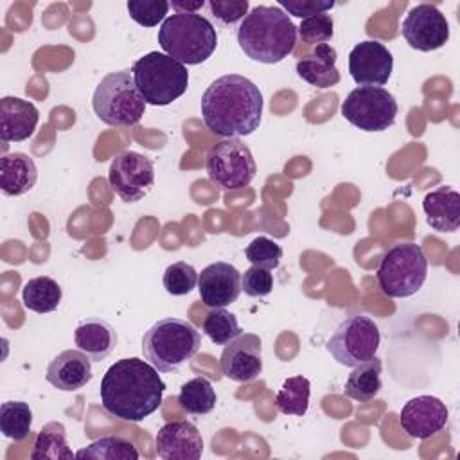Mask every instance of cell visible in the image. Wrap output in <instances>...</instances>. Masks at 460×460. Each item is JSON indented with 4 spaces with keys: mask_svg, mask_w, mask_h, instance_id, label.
I'll list each match as a JSON object with an SVG mask.
<instances>
[{
    "mask_svg": "<svg viewBox=\"0 0 460 460\" xmlns=\"http://www.w3.org/2000/svg\"><path fill=\"white\" fill-rule=\"evenodd\" d=\"M40 120L38 108L20 97L0 99V137L2 142H23L36 131Z\"/></svg>",
    "mask_w": 460,
    "mask_h": 460,
    "instance_id": "20",
    "label": "cell"
},
{
    "mask_svg": "<svg viewBox=\"0 0 460 460\" xmlns=\"http://www.w3.org/2000/svg\"><path fill=\"white\" fill-rule=\"evenodd\" d=\"M92 106L104 124L115 128L135 126L146 111V101L135 84L131 70L104 75L93 92Z\"/></svg>",
    "mask_w": 460,
    "mask_h": 460,
    "instance_id": "7",
    "label": "cell"
},
{
    "mask_svg": "<svg viewBox=\"0 0 460 460\" xmlns=\"http://www.w3.org/2000/svg\"><path fill=\"white\" fill-rule=\"evenodd\" d=\"M203 332L210 338L212 343L226 345L235 336H239L243 331H241L234 313L226 311L225 307H216L205 316Z\"/></svg>",
    "mask_w": 460,
    "mask_h": 460,
    "instance_id": "32",
    "label": "cell"
},
{
    "mask_svg": "<svg viewBox=\"0 0 460 460\" xmlns=\"http://www.w3.org/2000/svg\"><path fill=\"white\" fill-rule=\"evenodd\" d=\"M93 377L92 359L83 350L68 349L59 352L47 367L45 379L61 392H75Z\"/></svg>",
    "mask_w": 460,
    "mask_h": 460,
    "instance_id": "19",
    "label": "cell"
},
{
    "mask_svg": "<svg viewBox=\"0 0 460 460\" xmlns=\"http://www.w3.org/2000/svg\"><path fill=\"white\" fill-rule=\"evenodd\" d=\"M381 374H383V363L377 356H374L365 363L356 365L345 381V388H343L345 395L359 402H367L374 399L383 386Z\"/></svg>",
    "mask_w": 460,
    "mask_h": 460,
    "instance_id": "25",
    "label": "cell"
},
{
    "mask_svg": "<svg viewBox=\"0 0 460 460\" xmlns=\"http://www.w3.org/2000/svg\"><path fill=\"white\" fill-rule=\"evenodd\" d=\"M334 5H336L334 2H320V0H279L280 9H286L289 14L302 20L320 13H327Z\"/></svg>",
    "mask_w": 460,
    "mask_h": 460,
    "instance_id": "39",
    "label": "cell"
},
{
    "mask_svg": "<svg viewBox=\"0 0 460 460\" xmlns=\"http://www.w3.org/2000/svg\"><path fill=\"white\" fill-rule=\"evenodd\" d=\"M447 417L449 411L438 397L417 395L401 408L399 422L408 437L424 440L442 431L447 424Z\"/></svg>",
    "mask_w": 460,
    "mask_h": 460,
    "instance_id": "16",
    "label": "cell"
},
{
    "mask_svg": "<svg viewBox=\"0 0 460 460\" xmlns=\"http://www.w3.org/2000/svg\"><path fill=\"white\" fill-rule=\"evenodd\" d=\"M379 341V327L370 316L350 314L336 327L325 349L340 365L354 368L376 356Z\"/></svg>",
    "mask_w": 460,
    "mask_h": 460,
    "instance_id": "9",
    "label": "cell"
},
{
    "mask_svg": "<svg viewBox=\"0 0 460 460\" xmlns=\"http://www.w3.org/2000/svg\"><path fill=\"white\" fill-rule=\"evenodd\" d=\"M164 390L165 383L151 363L138 358H124L104 372L101 402L110 415L128 422H140L160 408Z\"/></svg>",
    "mask_w": 460,
    "mask_h": 460,
    "instance_id": "1",
    "label": "cell"
},
{
    "mask_svg": "<svg viewBox=\"0 0 460 460\" xmlns=\"http://www.w3.org/2000/svg\"><path fill=\"white\" fill-rule=\"evenodd\" d=\"M129 16L144 27L158 25L169 13L171 4L165 0H129L126 4Z\"/></svg>",
    "mask_w": 460,
    "mask_h": 460,
    "instance_id": "35",
    "label": "cell"
},
{
    "mask_svg": "<svg viewBox=\"0 0 460 460\" xmlns=\"http://www.w3.org/2000/svg\"><path fill=\"white\" fill-rule=\"evenodd\" d=\"M158 43L164 54L181 65H199L214 54L217 32L214 25L198 13H174L162 22Z\"/></svg>",
    "mask_w": 460,
    "mask_h": 460,
    "instance_id": "4",
    "label": "cell"
},
{
    "mask_svg": "<svg viewBox=\"0 0 460 460\" xmlns=\"http://www.w3.org/2000/svg\"><path fill=\"white\" fill-rule=\"evenodd\" d=\"M241 289L253 298H262L271 293L273 289V275L270 270L259 268V266H250L243 275H241Z\"/></svg>",
    "mask_w": 460,
    "mask_h": 460,
    "instance_id": "37",
    "label": "cell"
},
{
    "mask_svg": "<svg viewBox=\"0 0 460 460\" xmlns=\"http://www.w3.org/2000/svg\"><path fill=\"white\" fill-rule=\"evenodd\" d=\"M377 284L386 296L408 298L428 277V259L415 243H397L386 250L377 268Z\"/></svg>",
    "mask_w": 460,
    "mask_h": 460,
    "instance_id": "8",
    "label": "cell"
},
{
    "mask_svg": "<svg viewBox=\"0 0 460 460\" xmlns=\"http://www.w3.org/2000/svg\"><path fill=\"white\" fill-rule=\"evenodd\" d=\"M237 43L250 59L275 65L293 52L296 27L279 5H257L241 22Z\"/></svg>",
    "mask_w": 460,
    "mask_h": 460,
    "instance_id": "3",
    "label": "cell"
},
{
    "mask_svg": "<svg viewBox=\"0 0 460 460\" xmlns=\"http://www.w3.org/2000/svg\"><path fill=\"white\" fill-rule=\"evenodd\" d=\"M198 284V271L185 261L172 262L164 271V288L172 296L190 293Z\"/></svg>",
    "mask_w": 460,
    "mask_h": 460,
    "instance_id": "33",
    "label": "cell"
},
{
    "mask_svg": "<svg viewBox=\"0 0 460 460\" xmlns=\"http://www.w3.org/2000/svg\"><path fill=\"white\" fill-rule=\"evenodd\" d=\"M74 341L92 361H104L117 347V331L101 318H86L74 331Z\"/></svg>",
    "mask_w": 460,
    "mask_h": 460,
    "instance_id": "22",
    "label": "cell"
},
{
    "mask_svg": "<svg viewBox=\"0 0 460 460\" xmlns=\"http://www.w3.org/2000/svg\"><path fill=\"white\" fill-rule=\"evenodd\" d=\"M311 383L304 376L288 377L277 392L275 404L284 415H304L309 408Z\"/></svg>",
    "mask_w": 460,
    "mask_h": 460,
    "instance_id": "30",
    "label": "cell"
},
{
    "mask_svg": "<svg viewBox=\"0 0 460 460\" xmlns=\"http://www.w3.org/2000/svg\"><path fill=\"white\" fill-rule=\"evenodd\" d=\"M178 402L189 415H207L216 408L217 395L207 377H194L181 386Z\"/></svg>",
    "mask_w": 460,
    "mask_h": 460,
    "instance_id": "28",
    "label": "cell"
},
{
    "mask_svg": "<svg viewBox=\"0 0 460 460\" xmlns=\"http://www.w3.org/2000/svg\"><path fill=\"white\" fill-rule=\"evenodd\" d=\"M401 31L406 43L420 52L437 50L449 40V23L446 16L431 4H419L411 7Z\"/></svg>",
    "mask_w": 460,
    "mask_h": 460,
    "instance_id": "13",
    "label": "cell"
},
{
    "mask_svg": "<svg viewBox=\"0 0 460 460\" xmlns=\"http://www.w3.org/2000/svg\"><path fill=\"white\" fill-rule=\"evenodd\" d=\"M262 93L255 83L239 74L212 81L201 95L205 126L225 138L252 135L262 119Z\"/></svg>",
    "mask_w": 460,
    "mask_h": 460,
    "instance_id": "2",
    "label": "cell"
},
{
    "mask_svg": "<svg viewBox=\"0 0 460 460\" xmlns=\"http://www.w3.org/2000/svg\"><path fill=\"white\" fill-rule=\"evenodd\" d=\"M201 345L196 327L181 318H162L142 338L144 358L158 372H176Z\"/></svg>",
    "mask_w": 460,
    "mask_h": 460,
    "instance_id": "5",
    "label": "cell"
},
{
    "mask_svg": "<svg viewBox=\"0 0 460 460\" xmlns=\"http://www.w3.org/2000/svg\"><path fill=\"white\" fill-rule=\"evenodd\" d=\"M397 101L383 86H358L341 102V115L363 131H385L394 126Z\"/></svg>",
    "mask_w": 460,
    "mask_h": 460,
    "instance_id": "11",
    "label": "cell"
},
{
    "mask_svg": "<svg viewBox=\"0 0 460 460\" xmlns=\"http://www.w3.org/2000/svg\"><path fill=\"white\" fill-rule=\"evenodd\" d=\"M155 444L158 456L164 460H198L203 453L201 433L189 420L164 424L155 437Z\"/></svg>",
    "mask_w": 460,
    "mask_h": 460,
    "instance_id": "18",
    "label": "cell"
},
{
    "mask_svg": "<svg viewBox=\"0 0 460 460\" xmlns=\"http://www.w3.org/2000/svg\"><path fill=\"white\" fill-rule=\"evenodd\" d=\"M219 367L225 377L248 383L262 372V341L257 334L241 332L221 352Z\"/></svg>",
    "mask_w": 460,
    "mask_h": 460,
    "instance_id": "14",
    "label": "cell"
},
{
    "mask_svg": "<svg viewBox=\"0 0 460 460\" xmlns=\"http://www.w3.org/2000/svg\"><path fill=\"white\" fill-rule=\"evenodd\" d=\"M75 453L68 447L66 431L61 422H47L34 442L31 458L32 460H70Z\"/></svg>",
    "mask_w": 460,
    "mask_h": 460,
    "instance_id": "27",
    "label": "cell"
},
{
    "mask_svg": "<svg viewBox=\"0 0 460 460\" xmlns=\"http://www.w3.org/2000/svg\"><path fill=\"white\" fill-rule=\"evenodd\" d=\"M63 298L61 286L52 277H34L23 284L22 300L29 311L34 313H52L58 309Z\"/></svg>",
    "mask_w": 460,
    "mask_h": 460,
    "instance_id": "26",
    "label": "cell"
},
{
    "mask_svg": "<svg viewBox=\"0 0 460 460\" xmlns=\"http://www.w3.org/2000/svg\"><path fill=\"white\" fill-rule=\"evenodd\" d=\"M257 165L250 147L239 138L214 144L207 155V174L212 183L225 190H239L252 183Z\"/></svg>",
    "mask_w": 460,
    "mask_h": 460,
    "instance_id": "10",
    "label": "cell"
},
{
    "mask_svg": "<svg viewBox=\"0 0 460 460\" xmlns=\"http://www.w3.org/2000/svg\"><path fill=\"white\" fill-rule=\"evenodd\" d=\"M422 210L428 225L437 232H455L460 226V194L447 185L428 192Z\"/></svg>",
    "mask_w": 460,
    "mask_h": 460,
    "instance_id": "21",
    "label": "cell"
},
{
    "mask_svg": "<svg viewBox=\"0 0 460 460\" xmlns=\"http://www.w3.org/2000/svg\"><path fill=\"white\" fill-rule=\"evenodd\" d=\"M203 0H198V2H172L171 5L176 9V13H196V9L203 7Z\"/></svg>",
    "mask_w": 460,
    "mask_h": 460,
    "instance_id": "40",
    "label": "cell"
},
{
    "mask_svg": "<svg viewBox=\"0 0 460 460\" xmlns=\"http://www.w3.org/2000/svg\"><path fill=\"white\" fill-rule=\"evenodd\" d=\"M336 59V49L329 43H320L307 58L296 61V74L311 86L331 88L340 83Z\"/></svg>",
    "mask_w": 460,
    "mask_h": 460,
    "instance_id": "23",
    "label": "cell"
},
{
    "mask_svg": "<svg viewBox=\"0 0 460 460\" xmlns=\"http://www.w3.org/2000/svg\"><path fill=\"white\" fill-rule=\"evenodd\" d=\"M394 68L392 52L376 40L358 43L349 54V72L359 86H383Z\"/></svg>",
    "mask_w": 460,
    "mask_h": 460,
    "instance_id": "15",
    "label": "cell"
},
{
    "mask_svg": "<svg viewBox=\"0 0 460 460\" xmlns=\"http://www.w3.org/2000/svg\"><path fill=\"white\" fill-rule=\"evenodd\" d=\"M208 7L212 14L225 25L239 22L244 14H248V0H210Z\"/></svg>",
    "mask_w": 460,
    "mask_h": 460,
    "instance_id": "38",
    "label": "cell"
},
{
    "mask_svg": "<svg viewBox=\"0 0 460 460\" xmlns=\"http://www.w3.org/2000/svg\"><path fill=\"white\" fill-rule=\"evenodd\" d=\"M131 74L146 104L167 106L187 92V66L164 52H147L138 58Z\"/></svg>",
    "mask_w": 460,
    "mask_h": 460,
    "instance_id": "6",
    "label": "cell"
},
{
    "mask_svg": "<svg viewBox=\"0 0 460 460\" xmlns=\"http://www.w3.org/2000/svg\"><path fill=\"white\" fill-rule=\"evenodd\" d=\"M198 291L207 307H226L241 293V273L230 262H212L198 275Z\"/></svg>",
    "mask_w": 460,
    "mask_h": 460,
    "instance_id": "17",
    "label": "cell"
},
{
    "mask_svg": "<svg viewBox=\"0 0 460 460\" xmlns=\"http://www.w3.org/2000/svg\"><path fill=\"white\" fill-rule=\"evenodd\" d=\"M77 458L95 460H138V449L124 437L106 435L75 453Z\"/></svg>",
    "mask_w": 460,
    "mask_h": 460,
    "instance_id": "29",
    "label": "cell"
},
{
    "mask_svg": "<svg viewBox=\"0 0 460 460\" xmlns=\"http://www.w3.org/2000/svg\"><path fill=\"white\" fill-rule=\"evenodd\" d=\"M244 255L252 262V266H259L264 270H275L280 264L282 248L273 239L259 235L246 246Z\"/></svg>",
    "mask_w": 460,
    "mask_h": 460,
    "instance_id": "34",
    "label": "cell"
},
{
    "mask_svg": "<svg viewBox=\"0 0 460 460\" xmlns=\"http://www.w3.org/2000/svg\"><path fill=\"white\" fill-rule=\"evenodd\" d=\"M38 180L34 160L20 151L0 158V187L5 196H22L29 192Z\"/></svg>",
    "mask_w": 460,
    "mask_h": 460,
    "instance_id": "24",
    "label": "cell"
},
{
    "mask_svg": "<svg viewBox=\"0 0 460 460\" xmlns=\"http://www.w3.org/2000/svg\"><path fill=\"white\" fill-rule=\"evenodd\" d=\"M296 32L300 34L302 41H305V43H316V45L325 43L334 34L332 16L327 13H320L311 18H305L296 27Z\"/></svg>",
    "mask_w": 460,
    "mask_h": 460,
    "instance_id": "36",
    "label": "cell"
},
{
    "mask_svg": "<svg viewBox=\"0 0 460 460\" xmlns=\"http://www.w3.org/2000/svg\"><path fill=\"white\" fill-rule=\"evenodd\" d=\"M32 410L23 401H5L0 406V431L4 437L20 442L29 437Z\"/></svg>",
    "mask_w": 460,
    "mask_h": 460,
    "instance_id": "31",
    "label": "cell"
},
{
    "mask_svg": "<svg viewBox=\"0 0 460 460\" xmlns=\"http://www.w3.org/2000/svg\"><path fill=\"white\" fill-rule=\"evenodd\" d=\"M108 181L122 201L137 203L155 185L153 162L140 153L122 151L110 164Z\"/></svg>",
    "mask_w": 460,
    "mask_h": 460,
    "instance_id": "12",
    "label": "cell"
}]
</instances>
